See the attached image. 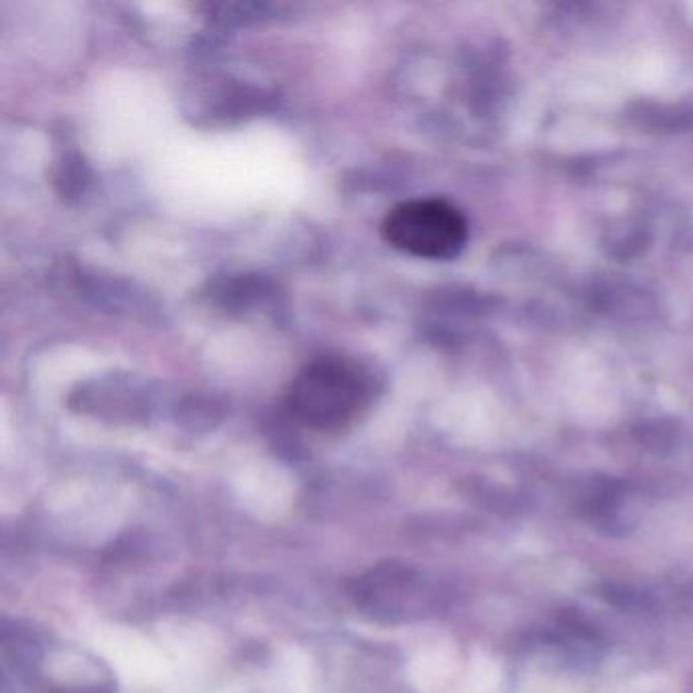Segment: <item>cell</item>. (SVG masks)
<instances>
[{
    "label": "cell",
    "instance_id": "obj_1",
    "mask_svg": "<svg viewBox=\"0 0 693 693\" xmlns=\"http://www.w3.org/2000/svg\"><path fill=\"white\" fill-rule=\"evenodd\" d=\"M372 393L374 381L364 364L348 356H322L293 378L287 407L307 427L336 431L368 407Z\"/></svg>",
    "mask_w": 693,
    "mask_h": 693
},
{
    "label": "cell",
    "instance_id": "obj_2",
    "mask_svg": "<svg viewBox=\"0 0 693 693\" xmlns=\"http://www.w3.org/2000/svg\"><path fill=\"white\" fill-rule=\"evenodd\" d=\"M383 236L411 257L450 261L468 242V220L444 198H415L389 210L383 220Z\"/></svg>",
    "mask_w": 693,
    "mask_h": 693
},
{
    "label": "cell",
    "instance_id": "obj_3",
    "mask_svg": "<svg viewBox=\"0 0 693 693\" xmlns=\"http://www.w3.org/2000/svg\"><path fill=\"white\" fill-rule=\"evenodd\" d=\"M598 596L606 600L608 604L622 610H647L653 606V600L649 594L635 588H628V586L604 584L598 588Z\"/></svg>",
    "mask_w": 693,
    "mask_h": 693
}]
</instances>
